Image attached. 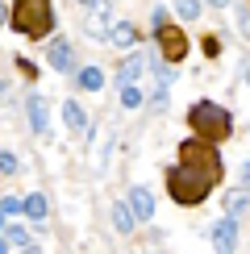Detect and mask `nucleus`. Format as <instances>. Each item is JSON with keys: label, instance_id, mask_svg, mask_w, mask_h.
I'll return each mask as SVG.
<instances>
[{"label": "nucleus", "instance_id": "nucleus-6", "mask_svg": "<svg viewBox=\"0 0 250 254\" xmlns=\"http://www.w3.org/2000/svg\"><path fill=\"white\" fill-rule=\"evenodd\" d=\"M46 63L59 71V75H71V71H75V46H71L67 38L46 42Z\"/></svg>", "mask_w": 250, "mask_h": 254}, {"label": "nucleus", "instance_id": "nucleus-12", "mask_svg": "<svg viewBox=\"0 0 250 254\" xmlns=\"http://www.w3.org/2000/svg\"><path fill=\"white\" fill-rule=\"evenodd\" d=\"M62 121H67V129L88 133V113H83L79 100H62Z\"/></svg>", "mask_w": 250, "mask_h": 254}, {"label": "nucleus", "instance_id": "nucleus-11", "mask_svg": "<svg viewBox=\"0 0 250 254\" xmlns=\"http://www.w3.org/2000/svg\"><path fill=\"white\" fill-rule=\"evenodd\" d=\"M142 71H146V59H142V55H125L121 67H117V88H125V83H138Z\"/></svg>", "mask_w": 250, "mask_h": 254}, {"label": "nucleus", "instance_id": "nucleus-31", "mask_svg": "<svg viewBox=\"0 0 250 254\" xmlns=\"http://www.w3.org/2000/svg\"><path fill=\"white\" fill-rule=\"evenodd\" d=\"M79 4H83V8H92V4H100V0H79Z\"/></svg>", "mask_w": 250, "mask_h": 254}, {"label": "nucleus", "instance_id": "nucleus-29", "mask_svg": "<svg viewBox=\"0 0 250 254\" xmlns=\"http://www.w3.org/2000/svg\"><path fill=\"white\" fill-rule=\"evenodd\" d=\"M208 4H213V8H229V0H208Z\"/></svg>", "mask_w": 250, "mask_h": 254}, {"label": "nucleus", "instance_id": "nucleus-14", "mask_svg": "<svg viewBox=\"0 0 250 254\" xmlns=\"http://www.w3.org/2000/svg\"><path fill=\"white\" fill-rule=\"evenodd\" d=\"M246 208H250V192L246 188H234V192H225V217H246Z\"/></svg>", "mask_w": 250, "mask_h": 254}, {"label": "nucleus", "instance_id": "nucleus-9", "mask_svg": "<svg viewBox=\"0 0 250 254\" xmlns=\"http://www.w3.org/2000/svg\"><path fill=\"white\" fill-rule=\"evenodd\" d=\"M83 29H88V38H96V42L113 34V25H109V0L92 4V13H88V21H83Z\"/></svg>", "mask_w": 250, "mask_h": 254}, {"label": "nucleus", "instance_id": "nucleus-20", "mask_svg": "<svg viewBox=\"0 0 250 254\" xmlns=\"http://www.w3.org/2000/svg\"><path fill=\"white\" fill-rule=\"evenodd\" d=\"M171 4H175V13H180L184 21H196V17H200V0H171Z\"/></svg>", "mask_w": 250, "mask_h": 254}, {"label": "nucleus", "instance_id": "nucleus-18", "mask_svg": "<svg viewBox=\"0 0 250 254\" xmlns=\"http://www.w3.org/2000/svg\"><path fill=\"white\" fill-rule=\"evenodd\" d=\"M117 92H121V109H142L146 92L138 88V83H125V88H117Z\"/></svg>", "mask_w": 250, "mask_h": 254}, {"label": "nucleus", "instance_id": "nucleus-15", "mask_svg": "<svg viewBox=\"0 0 250 254\" xmlns=\"http://www.w3.org/2000/svg\"><path fill=\"white\" fill-rule=\"evenodd\" d=\"M138 38H142V34H138V25H133V21H117V25H113V34H109L113 46H133Z\"/></svg>", "mask_w": 250, "mask_h": 254}, {"label": "nucleus", "instance_id": "nucleus-27", "mask_svg": "<svg viewBox=\"0 0 250 254\" xmlns=\"http://www.w3.org/2000/svg\"><path fill=\"white\" fill-rule=\"evenodd\" d=\"M0 254H13V246H8V238H0Z\"/></svg>", "mask_w": 250, "mask_h": 254}, {"label": "nucleus", "instance_id": "nucleus-2", "mask_svg": "<svg viewBox=\"0 0 250 254\" xmlns=\"http://www.w3.org/2000/svg\"><path fill=\"white\" fill-rule=\"evenodd\" d=\"M188 129L192 137H204V142L221 146L229 133H234V117H229V109H221L217 100H196L192 109H188Z\"/></svg>", "mask_w": 250, "mask_h": 254}, {"label": "nucleus", "instance_id": "nucleus-16", "mask_svg": "<svg viewBox=\"0 0 250 254\" xmlns=\"http://www.w3.org/2000/svg\"><path fill=\"white\" fill-rule=\"evenodd\" d=\"M75 79H79L83 92H100V88H104V71H100V67H83Z\"/></svg>", "mask_w": 250, "mask_h": 254}, {"label": "nucleus", "instance_id": "nucleus-34", "mask_svg": "<svg viewBox=\"0 0 250 254\" xmlns=\"http://www.w3.org/2000/svg\"><path fill=\"white\" fill-rule=\"evenodd\" d=\"M246 83H250V71H246Z\"/></svg>", "mask_w": 250, "mask_h": 254}, {"label": "nucleus", "instance_id": "nucleus-25", "mask_svg": "<svg viewBox=\"0 0 250 254\" xmlns=\"http://www.w3.org/2000/svg\"><path fill=\"white\" fill-rule=\"evenodd\" d=\"M17 67H21V71H25V75H29V79H34V75H38V67H34V63H29V59H17Z\"/></svg>", "mask_w": 250, "mask_h": 254}, {"label": "nucleus", "instance_id": "nucleus-8", "mask_svg": "<svg viewBox=\"0 0 250 254\" xmlns=\"http://www.w3.org/2000/svg\"><path fill=\"white\" fill-rule=\"evenodd\" d=\"M213 246H217V254H234L238 250V221L234 217H221L213 225Z\"/></svg>", "mask_w": 250, "mask_h": 254}, {"label": "nucleus", "instance_id": "nucleus-28", "mask_svg": "<svg viewBox=\"0 0 250 254\" xmlns=\"http://www.w3.org/2000/svg\"><path fill=\"white\" fill-rule=\"evenodd\" d=\"M8 13H13V8H4V4H0V25H4V21H8Z\"/></svg>", "mask_w": 250, "mask_h": 254}, {"label": "nucleus", "instance_id": "nucleus-10", "mask_svg": "<svg viewBox=\"0 0 250 254\" xmlns=\"http://www.w3.org/2000/svg\"><path fill=\"white\" fill-rule=\"evenodd\" d=\"M129 208H133V217H138V225L142 221H150L154 217V196H150V188H129Z\"/></svg>", "mask_w": 250, "mask_h": 254}, {"label": "nucleus", "instance_id": "nucleus-24", "mask_svg": "<svg viewBox=\"0 0 250 254\" xmlns=\"http://www.w3.org/2000/svg\"><path fill=\"white\" fill-rule=\"evenodd\" d=\"M204 55H208V59H217V55H221V42H217L213 34H208V38H204Z\"/></svg>", "mask_w": 250, "mask_h": 254}, {"label": "nucleus", "instance_id": "nucleus-1", "mask_svg": "<svg viewBox=\"0 0 250 254\" xmlns=\"http://www.w3.org/2000/svg\"><path fill=\"white\" fill-rule=\"evenodd\" d=\"M221 184V175L204 171V167H188V163H175L171 171H167V192L180 208H196L204 204V196L213 192V188Z\"/></svg>", "mask_w": 250, "mask_h": 254}, {"label": "nucleus", "instance_id": "nucleus-22", "mask_svg": "<svg viewBox=\"0 0 250 254\" xmlns=\"http://www.w3.org/2000/svg\"><path fill=\"white\" fill-rule=\"evenodd\" d=\"M0 213H4V217L25 213V200H21V196H0Z\"/></svg>", "mask_w": 250, "mask_h": 254}, {"label": "nucleus", "instance_id": "nucleus-21", "mask_svg": "<svg viewBox=\"0 0 250 254\" xmlns=\"http://www.w3.org/2000/svg\"><path fill=\"white\" fill-rule=\"evenodd\" d=\"M167 104H171V88H167V83H159V88L150 92V109H154V113H163Z\"/></svg>", "mask_w": 250, "mask_h": 254}, {"label": "nucleus", "instance_id": "nucleus-19", "mask_svg": "<svg viewBox=\"0 0 250 254\" xmlns=\"http://www.w3.org/2000/svg\"><path fill=\"white\" fill-rule=\"evenodd\" d=\"M4 238H8L13 250H25L29 246V229H21V225H4Z\"/></svg>", "mask_w": 250, "mask_h": 254}, {"label": "nucleus", "instance_id": "nucleus-30", "mask_svg": "<svg viewBox=\"0 0 250 254\" xmlns=\"http://www.w3.org/2000/svg\"><path fill=\"white\" fill-rule=\"evenodd\" d=\"M21 254H42V250H38V246H25V250H21Z\"/></svg>", "mask_w": 250, "mask_h": 254}, {"label": "nucleus", "instance_id": "nucleus-4", "mask_svg": "<svg viewBox=\"0 0 250 254\" xmlns=\"http://www.w3.org/2000/svg\"><path fill=\"white\" fill-rule=\"evenodd\" d=\"M180 163L204 167V171H213V175H225V163H221V154H217V146L204 142V137H188V142H180Z\"/></svg>", "mask_w": 250, "mask_h": 254}, {"label": "nucleus", "instance_id": "nucleus-23", "mask_svg": "<svg viewBox=\"0 0 250 254\" xmlns=\"http://www.w3.org/2000/svg\"><path fill=\"white\" fill-rule=\"evenodd\" d=\"M17 167H21V158H17V154H8V150H0V175H13Z\"/></svg>", "mask_w": 250, "mask_h": 254}, {"label": "nucleus", "instance_id": "nucleus-5", "mask_svg": "<svg viewBox=\"0 0 250 254\" xmlns=\"http://www.w3.org/2000/svg\"><path fill=\"white\" fill-rule=\"evenodd\" d=\"M154 42H159L163 63H184V59H188V50H192V42H188L184 25H171V21H167L163 29H154Z\"/></svg>", "mask_w": 250, "mask_h": 254}, {"label": "nucleus", "instance_id": "nucleus-32", "mask_svg": "<svg viewBox=\"0 0 250 254\" xmlns=\"http://www.w3.org/2000/svg\"><path fill=\"white\" fill-rule=\"evenodd\" d=\"M0 229H4V213H0Z\"/></svg>", "mask_w": 250, "mask_h": 254}, {"label": "nucleus", "instance_id": "nucleus-26", "mask_svg": "<svg viewBox=\"0 0 250 254\" xmlns=\"http://www.w3.org/2000/svg\"><path fill=\"white\" fill-rule=\"evenodd\" d=\"M242 188H250V163L242 167Z\"/></svg>", "mask_w": 250, "mask_h": 254}, {"label": "nucleus", "instance_id": "nucleus-3", "mask_svg": "<svg viewBox=\"0 0 250 254\" xmlns=\"http://www.w3.org/2000/svg\"><path fill=\"white\" fill-rule=\"evenodd\" d=\"M8 25H13L21 38H46L50 29H55V4H50V0H13Z\"/></svg>", "mask_w": 250, "mask_h": 254}, {"label": "nucleus", "instance_id": "nucleus-17", "mask_svg": "<svg viewBox=\"0 0 250 254\" xmlns=\"http://www.w3.org/2000/svg\"><path fill=\"white\" fill-rule=\"evenodd\" d=\"M25 217L29 221H46V196H42V192H29L25 196Z\"/></svg>", "mask_w": 250, "mask_h": 254}, {"label": "nucleus", "instance_id": "nucleus-7", "mask_svg": "<svg viewBox=\"0 0 250 254\" xmlns=\"http://www.w3.org/2000/svg\"><path fill=\"white\" fill-rule=\"evenodd\" d=\"M25 117H29V129H34L38 137L50 133V109H46V96L29 92V96H25Z\"/></svg>", "mask_w": 250, "mask_h": 254}, {"label": "nucleus", "instance_id": "nucleus-33", "mask_svg": "<svg viewBox=\"0 0 250 254\" xmlns=\"http://www.w3.org/2000/svg\"><path fill=\"white\" fill-rule=\"evenodd\" d=\"M0 92H4V79H0Z\"/></svg>", "mask_w": 250, "mask_h": 254}, {"label": "nucleus", "instance_id": "nucleus-13", "mask_svg": "<svg viewBox=\"0 0 250 254\" xmlns=\"http://www.w3.org/2000/svg\"><path fill=\"white\" fill-rule=\"evenodd\" d=\"M133 225H138V217H133L129 200H117V204H113V229H117V234H133Z\"/></svg>", "mask_w": 250, "mask_h": 254}]
</instances>
